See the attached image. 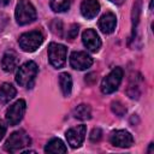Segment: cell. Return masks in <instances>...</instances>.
I'll list each match as a JSON object with an SVG mask.
<instances>
[{
    "mask_svg": "<svg viewBox=\"0 0 154 154\" xmlns=\"http://www.w3.org/2000/svg\"><path fill=\"white\" fill-rule=\"evenodd\" d=\"M73 117L81 120H88L91 118V109L88 105L81 103L73 109Z\"/></svg>",
    "mask_w": 154,
    "mask_h": 154,
    "instance_id": "cell-18",
    "label": "cell"
},
{
    "mask_svg": "<svg viewBox=\"0 0 154 154\" xmlns=\"http://www.w3.org/2000/svg\"><path fill=\"white\" fill-rule=\"evenodd\" d=\"M112 111H113L117 116L122 117V116H124V114H125L126 108H125L120 102H112Z\"/></svg>",
    "mask_w": 154,
    "mask_h": 154,
    "instance_id": "cell-21",
    "label": "cell"
},
{
    "mask_svg": "<svg viewBox=\"0 0 154 154\" xmlns=\"http://www.w3.org/2000/svg\"><path fill=\"white\" fill-rule=\"evenodd\" d=\"M30 143H31L30 136L24 130H18L12 132L7 138V141L5 142V150L10 153H16L30 146Z\"/></svg>",
    "mask_w": 154,
    "mask_h": 154,
    "instance_id": "cell-2",
    "label": "cell"
},
{
    "mask_svg": "<svg viewBox=\"0 0 154 154\" xmlns=\"http://www.w3.org/2000/svg\"><path fill=\"white\" fill-rule=\"evenodd\" d=\"M16 88L10 83H2L0 87V103H8L16 96Z\"/></svg>",
    "mask_w": 154,
    "mask_h": 154,
    "instance_id": "cell-15",
    "label": "cell"
},
{
    "mask_svg": "<svg viewBox=\"0 0 154 154\" xmlns=\"http://www.w3.org/2000/svg\"><path fill=\"white\" fill-rule=\"evenodd\" d=\"M25 109H26V103L24 100H18L13 105H11L8 107V109L6 111V120H7L8 125H11V126L17 125L23 119Z\"/></svg>",
    "mask_w": 154,
    "mask_h": 154,
    "instance_id": "cell-7",
    "label": "cell"
},
{
    "mask_svg": "<svg viewBox=\"0 0 154 154\" xmlns=\"http://www.w3.org/2000/svg\"><path fill=\"white\" fill-rule=\"evenodd\" d=\"M59 84H60V89L63 94L65 96H69L72 90V78L67 72H63L59 76Z\"/></svg>",
    "mask_w": 154,
    "mask_h": 154,
    "instance_id": "cell-17",
    "label": "cell"
},
{
    "mask_svg": "<svg viewBox=\"0 0 154 154\" xmlns=\"http://www.w3.org/2000/svg\"><path fill=\"white\" fill-rule=\"evenodd\" d=\"M100 11V4L97 0H83L81 4V13L87 19H93Z\"/></svg>",
    "mask_w": 154,
    "mask_h": 154,
    "instance_id": "cell-13",
    "label": "cell"
},
{
    "mask_svg": "<svg viewBox=\"0 0 154 154\" xmlns=\"http://www.w3.org/2000/svg\"><path fill=\"white\" fill-rule=\"evenodd\" d=\"M140 13H141V0H137L134 4V10H132V35L135 34L138 18H140Z\"/></svg>",
    "mask_w": 154,
    "mask_h": 154,
    "instance_id": "cell-20",
    "label": "cell"
},
{
    "mask_svg": "<svg viewBox=\"0 0 154 154\" xmlns=\"http://www.w3.org/2000/svg\"><path fill=\"white\" fill-rule=\"evenodd\" d=\"M82 41H83V45L85 46V48L94 53H96L101 47V40H100L97 32L93 29H87L85 31H83Z\"/></svg>",
    "mask_w": 154,
    "mask_h": 154,
    "instance_id": "cell-11",
    "label": "cell"
},
{
    "mask_svg": "<svg viewBox=\"0 0 154 154\" xmlns=\"http://www.w3.org/2000/svg\"><path fill=\"white\" fill-rule=\"evenodd\" d=\"M111 143L119 148H129L134 143L132 135L126 130H116L111 134Z\"/></svg>",
    "mask_w": 154,
    "mask_h": 154,
    "instance_id": "cell-10",
    "label": "cell"
},
{
    "mask_svg": "<svg viewBox=\"0 0 154 154\" xmlns=\"http://www.w3.org/2000/svg\"><path fill=\"white\" fill-rule=\"evenodd\" d=\"M109 1H111V2H113V4H116V5H120L124 0H109Z\"/></svg>",
    "mask_w": 154,
    "mask_h": 154,
    "instance_id": "cell-27",
    "label": "cell"
},
{
    "mask_svg": "<svg viewBox=\"0 0 154 154\" xmlns=\"http://www.w3.org/2000/svg\"><path fill=\"white\" fill-rule=\"evenodd\" d=\"M66 53H67V48L64 45L52 42L48 46L49 63L55 69H60V67H63L65 65V63H66Z\"/></svg>",
    "mask_w": 154,
    "mask_h": 154,
    "instance_id": "cell-5",
    "label": "cell"
},
{
    "mask_svg": "<svg viewBox=\"0 0 154 154\" xmlns=\"http://www.w3.org/2000/svg\"><path fill=\"white\" fill-rule=\"evenodd\" d=\"M123 79V70L120 67H116L113 69L101 82V91L103 94H112L114 93L120 82Z\"/></svg>",
    "mask_w": 154,
    "mask_h": 154,
    "instance_id": "cell-6",
    "label": "cell"
},
{
    "mask_svg": "<svg viewBox=\"0 0 154 154\" xmlns=\"http://www.w3.org/2000/svg\"><path fill=\"white\" fill-rule=\"evenodd\" d=\"M37 75V65L35 61L24 63L16 73V82L25 88H31L32 82Z\"/></svg>",
    "mask_w": 154,
    "mask_h": 154,
    "instance_id": "cell-1",
    "label": "cell"
},
{
    "mask_svg": "<svg viewBox=\"0 0 154 154\" xmlns=\"http://www.w3.org/2000/svg\"><path fill=\"white\" fill-rule=\"evenodd\" d=\"M46 153H66L67 148L65 147L64 142L60 138H52L45 147Z\"/></svg>",
    "mask_w": 154,
    "mask_h": 154,
    "instance_id": "cell-16",
    "label": "cell"
},
{
    "mask_svg": "<svg viewBox=\"0 0 154 154\" xmlns=\"http://www.w3.org/2000/svg\"><path fill=\"white\" fill-rule=\"evenodd\" d=\"M117 24V18L112 12H107L102 14L99 20V28L103 34H111L114 31Z\"/></svg>",
    "mask_w": 154,
    "mask_h": 154,
    "instance_id": "cell-14",
    "label": "cell"
},
{
    "mask_svg": "<svg viewBox=\"0 0 154 154\" xmlns=\"http://www.w3.org/2000/svg\"><path fill=\"white\" fill-rule=\"evenodd\" d=\"M77 32H78V25L77 24H72L71 28L69 29V32H67V37L69 38H75L77 36Z\"/></svg>",
    "mask_w": 154,
    "mask_h": 154,
    "instance_id": "cell-24",
    "label": "cell"
},
{
    "mask_svg": "<svg viewBox=\"0 0 154 154\" xmlns=\"http://www.w3.org/2000/svg\"><path fill=\"white\" fill-rule=\"evenodd\" d=\"M42 42H43V35L38 30H32V31L24 32L18 38L19 47L24 52H28V53L35 52L42 45Z\"/></svg>",
    "mask_w": 154,
    "mask_h": 154,
    "instance_id": "cell-3",
    "label": "cell"
},
{
    "mask_svg": "<svg viewBox=\"0 0 154 154\" xmlns=\"http://www.w3.org/2000/svg\"><path fill=\"white\" fill-rule=\"evenodd\" d=\"M8 16L6 14V13H2V12H0V31H2L6 26H7V24H8Z\"/></svg>",
    "mask_w": 154,
    "mask_h": 154,
    "instance_id": "cell-23",
    "label": "cell"
},
{
    "mask_svg": "<svg viewBox=\"0 0 154 154\" xmlns=\"http://www.w3.org/2000/svg\"><path fill=\"white\" fill-rule=\"evenodd\" d=\"M71 0H49L51 8L54 12H64L69 10Z\"/></svg>",
    "mask_w": 154,
    "mask_h": 154,
    "instance_id": "cell-19",
    "label": "cell"
},
{
    "mask_svg": "<svg viewBox=\"0 0 154 154\" xmlns=\"http://www.w3.org/2000/svg\"><path fill=\"white\" fill-rule=\"evenodd\" d=\"M85 134H87V126L82 124V125H77V126H73V128L69 129L66 131L65 136H66L67 143L72 148H78L84 142Z\"/></svg>",
    "mask_w": 154,
    "mask_h": 154,
    "instance_id": "cell-9",
    "label": "cell"
},
{
    "mask_svg": "<svg viewBox=\"0 0 154 154\" xmlns=\"http://www.w3.org/2000/svg\"><path fill=\"white\" fill-rule=\"evenodd\" d=\"M70 65L75 70L83 71L93 65V58L87 52H82V51L73 52L70 55Z\"/></svg>",
    "mask_w": 154,
    "mask_h": 154,
    "instance_id": "cell-8",
    "label": "cell"
},
{
    "mask_svg": "<svg viewBox=\"0 0 154 154\" xmlns=\"http://www.w3.org/2000/svg\"><path fill=\"white\" fill-rule=\"evenodd\" d=\"M5 134H6V125L2 120H0V141L4 138Z\"/></svg>",
    "mask_w": 154,
    "mask_h": 154,
    "instance_id": "cell-25",
    "label": "cell"
},
{
    "mask_svg": "<svg viewBox=\"0 0 154 154\" xmlns=\"http://www.w3.org/2000/svg\"><path fill=\"white\" fill-rule=\"evenodd\" d=\"M101 135H102V131H101L99 128H96V129H93V131H91L89 138H90L91 142H97V141H100Z\"/></svg>",
    "mask_w": 154,
    "mask_h": 154,
    "instance_id": "cell-22",
    "label": "cell"
},
{
    "mask_svg": "<svg viewBox=\"0 0 154 154\" xmlns=\"http://www.w3.org/2000/svg\"><path fill=\"white\" fill-rule=\"evenodd\" d=\"M36 19V10L29 0H19L16 6V20L19 25H25Z\"/></svg>",
    "mask_w": 154,
    "mask_h": 154,
    "instance_id": "cell-4",
    "label": "cell"
},
{
    "mask_svg": "<svg viewBox=\"0 0 154 154\" xmlns=\"http://www.w3.org/2000/svg\"><path fill=\"white\" fill-rule=\"evenodd\" d=\"M18 64H19V57L14 51L8 49L4 53L1 59V67L4 71L12 72L13 70H16V67H18Z\"/></svg>",
    "mask_w": 154,
    "mask_h": 154,
    "instance_id": "cell-12",
    "label": "cell"
},
{
    "mask_svg": "<svg viewBox=\"0 0 154 154\" xmlns=\"http://www.w3.org/2000/svg\"><path fill=\"white\" fill-rule=\"evenodd\" d=\"M11 2V0H0V6H7Z\"/></svg>",
    "mask_w": 154,
    "mask_h": 154,
    "instance_id": "cell-26",
    "label": "cell"
}]
</instances>
